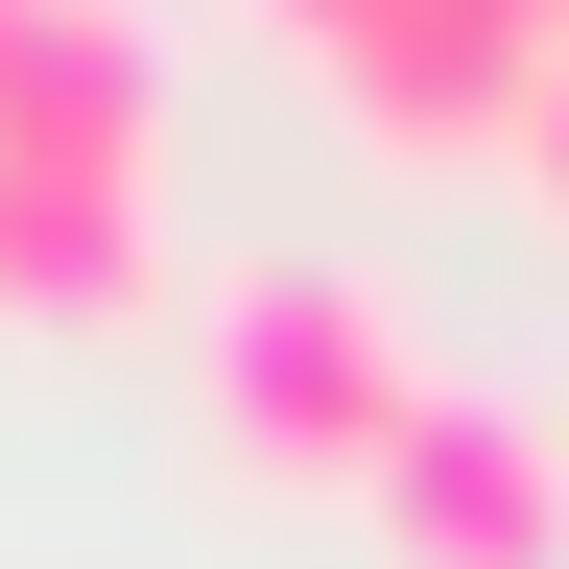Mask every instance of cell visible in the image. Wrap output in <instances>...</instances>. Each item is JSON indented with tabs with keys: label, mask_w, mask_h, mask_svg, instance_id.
Segmentation results:
<instances>
[{
	"label": "cell",
	"mask_w": 569,
	"mask_h": 569,
	"mask_svg": "<svg viewBox=\"0 0 569 569\" xmlns=\"http://www.w3.org/2000/svg\"><path fill=\"white\" fill-rule=\"evenodd\" d=\"M167 309V48L142 0H0V332Z\"/></svg>",
	"instance_id": "cell-1"
},
{
	"label": "cell",
	"mask_w": 569,
	"mask_h": 569,
	"mask_svg": "<svg viewBox=\"0 0 569 569\" xmlns=\"http://www.w3.org/2000/svg\"><path fill=\"white\" fill-rule=\"evenodd\" d=\"M190 403H213V451H238L261 498H380V451L427 427V332H403L380 261L309 238V261H238V284H213Z\"/></svg>",
	"instance_id": "cell-2"
},
{
	"label": "cell",
	"mask_w": 569,
	"mask_h": 569,
	"mask_svg": "<svg viewBox=\"0 0 569 569\" xmlns=\"http://www.w3.org/2000/svg\"><path fill=\"white\" fill-rule=\"evenodd\" d=\"M261 24L380 167H498L522 96L569 71V0H261Z\"/></svg>",
	"instance_id": "cell-3"
},
{
	"label": "cell",
	"mask_w": 569,
	"mask_h": 569,
	"mask_svg": "<svg viewBox=\"0 0 569 569\" xmlns=\"http://www.w3.org/2000/svg\"><path fill=\"white\" fill-rule=\"evenodd\" d=\"M380 546L403 569H569V403L427 380V427L380 451Z\"/></svg>",
	"instance_id": "cell-4"
},
{
	"label": "cell",
	"mask_w": 569,
	"mask_h": 569,
	"mask_svg": "<svg viewBox=\"0 0 569 569\" xmlns=\"http://www.w3.org/2000/svg\"><path fill=\"white\" fill-rule=\"evenodd\" d=\"M498 167H522V213H546V238H569V71H546V96H522V142H498Z\"/></svg>",
	"instance_id": "cell-5"
}]
</instances>
